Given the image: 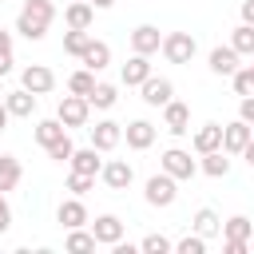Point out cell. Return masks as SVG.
Instances as JSON below:
<instances>
[{
	"instance_id": "6da1fadb",
	"label": "cell",
	"mask_w": 254,
	"mask_h": 254,
	"mask_svg": "<svg viewBox=\"0 0 254 254\" xmlns=\"http://www.w3.org/2000/svg\"><path fill=\"white\" fill-rule=\"evenodd\" d=\"M52 16H56L52 0H28V4H24V12H20V20H16V28H20L28 40H40V36L48 32Z\"/></svg>"
},
{
	"instance_id": "7a4b0ae2",
	"label": "cell",
	"mask_w": 254,
	"mask_h": 254,
	"mask_svg": "<svg viewBox=\"0 0 254 254\" xmlns=\"http://www.w3.org/2000/svg\"><path fill=\"white\" fill-rule=\"evenodd\" d=\"M163 56H167L171 64H187V60L194 56V36H190V32H171V36H163Z\"/></svg>"
},
{
	"instance_id": "3957f363",
	"label": "cell",
	"mask_w": 254,
	"mask_h": 254,
	"mask_svg": "<svg viewBox=\"0 0 254 254\" xmlns=\"http://www.w3.org/2000/svg\"><path fill=\"white\" fill-rule=\"evenodd\" d=\"M171 198H175V175H167V171L163 175H151L147 179V202L151 206H167Z\"/></svg>"
},
{
	"instance_id": "277c9868",
	"label": "cell",
	"mask_w": 254,
	"mask_h": 254,
	"mask_svg": "<svg viewBox=\"0 0 254 254\" xmlns=\"http://www.w3.org/2000/svg\"><path fill=\"white\" fill-rule=\"evenodd\" d=\"M60 119L67 123V127H79V123H87V95H64L60 99Z\"/></svg>"
},
{
	"instance_id": "5b68a950",
	"label": "cell",
	"mask_w": 254,
	"mask_h": 254,
	"mask_svg": "<svg viewBox=\"0 0 254 254\" xmlns=\"http://www.w3.org/2000/svg\"><path fill=\"white\" fill-rule=\"evenodd\" d=\"M171 95H175L171 79H155V75H147V79H143V99H147L151 107H167V103H171Z\"/></svg>"
},
{
	"instance_id": "8992f818",
	"label": "cell",
	"mask_w": 254,
	"mask_h": 254,
	"mask_svg": "<svg viewBox=\"0 0 254 254\" xmlns=\"http://www.w3.org/2000/svg\"><path fill=\"white\" fill-rule=\"evenodd\" d=\"M163 171H167V175H175V179H190V175H194V159H190L187 151L171 147V151L163 155Z\"/></svg>"
},
{
	"instance_id": "52a82bcc",
	"label": "cell",
	"mask_w": 254,
	"mask_h": 254,
	"mask_svg": "<svg viewBox=\"0 0 254 254\" xmlns=\"http://www.w3.org/2000/svg\"><path fill=\"white\" fill-rule=\"evenodd\" d=\"M52 83H56L52 67H44V64H32V67H24V87H28V91L44 95V91H52Z\"/></svg>"
},
{
	"instance_id": "ba28073f",
	"label": "cell",
	"mask_w": 254,
	"mask_h": 254,
	"mask_svg": "<svg viewBox=\"0 0 254 254\" xmlns=\"http://www.w3.org/2000/svg\"><path fill=\"white\" fill-rule=\"evenodd\" d=\"M163 123H167V131H175V135H183V131H190V107L187 103H167L163 107Z\"/></svg>"
},
{
	"instance_id": "9c48e42d",
	"label": "cell",
	"mask_w": 254,
	"mask_h": 254,
	"mask_svg": "<svg viewBox=\"0 0 254 254\" xmlns=\"http://www.w3.org/2000/svg\"><path fill=\"white\" fill-rule=\"evenodd\" d=\"M210 71L214 75H234L238 71V48L230 44V48H214L210 52Z\"/></svg>"
},
{
	"instance_id": "30bf717a",
	"label": "cell",
	"mask_w": 254,
	"mask_h": 254,
	"mask_svg": "<svg viewBox=\"0 0 254 254\" xmlns=\"http://www.w3.org/2000/svg\"><path fill=\"white\" fill-rule=\"evenodd\" d=\"M246 143H250V123H246V119H238V123L222 127V147H226V151L242 155V147H246Z\"/></svg>"
},
{
	"instance_id": "8fae6325",
	"label": "cell",
	"mask_w": 254,
	"mask_h": 254,
	"mask_svg": "<svg viewBox=\"0 0 254 254\" xmlns=\"http://www.w3.org/2000/svg\"><path fill=\"white\" fill-rule=\"evenodd\" d=\"M131 48H135L139 56H147V52H155V48H163V40H159V28H151V24H143V28H135V32H131Z\"/></svg>"
},
{
	"instance_id": "7c38bea8",
	"label": "cell",
	"mask_w": 254,
	"mask_h": 254,
	"mask_svg": "<svg viewBox=\"0 0 254 254\" xmlns=\"http://www.w3.org/2000/svg\"><path fill=\"white\" fill-rule=\"evenodd\" d=\"M119 139H123L119 123H95V127H91V147H99V151H111Z\"/></svg>"
},
{
	"instance_id": "4fadbf2b",
	"label": "cell",
	"mask_w": 254,
	"mask_h": 254,
	"mask_svg": "<svg viewBox=\"0 0 254 254\" xmlns=\"http://www.w3.org/2000/svg\"><path fill=\"white\" fill-rule=\"evenodd\" d=\"M95 242H119L123 238V222L115 218V214H103V218H95Z\"/></svg>"
},
{
	"instance_id": "5bb4252c",
	"label": "cell",
	"mask_w": 254,
	"mask_h": 254,
	"mask_svg": "<svg viewBox=\"0 0 254 254\" xmlns=\"http://www.w3.org/2000/svg\"><path fill=\"white\" fill-rule=\"evenodd\" d=\"M79 60H83V64H87V67L95 71V67H103V64L111 60V48H107L103 40H91V44H87V48L79 52Z\"/></svg>"
},
{
	"instance_id": "9a60e30c",
	"label": "cell",
	"mask_w": 254,
	"mask_h": 254,
	"mask_svg": "<svg viewBox=\"0 0 254 254\" xmlns=\"http://www.w3.org/2000/svg\"><path fill=\"white\" fill-rule=\"evenodd\" d=\"M127 143H131V147H139V151H143V147H151V143H155V127H151L147 119H135V123L127 127Z\"/></svg>"
},
{
	"instance_id": "2e32d148",
	"label": "cell",
	"mask_w": 254,
	"mask_h": 254,
	"mask_svg": "<svg viewBox=\"0 0 254 254\" xmlns=\"http://www.w3.org/2000/svg\"><path fill=\"white\" fill-rule=\"evenodd\" d=\"M218 143H222V127L218 123H206V127H198L194 131V147L206 155V151H218Z\"/></svg>"
},
{
	"instance_id": "e0dca14e",
	"label": "cell",
	"mask_w": 254,
	"mask_h": 254,
	"mask_svg": "<svg viewBox=\"0 0 254 254\" xmlns=\"http://www.w3.org/2000/svg\"><path fill=\"white\" fill-rule=\"evenodd\" d=\"M103 183H107V187H115V190H119V187H127V183H131V167H127L123 159H111V163L103 167Z\"/></svg>"
},
{
	"instance_id": "ac0fdd59",
	"label": "cell",
	"mask_w": 254,
	"mask_h": 254,
	"mask_svg": "<svg viewBox=\"0 0 254 254\" xmlns=\"http://www.w3.org/2000/svg\"><path fill=\"white\" fill-rule=\"evenodd\" d=\"M67 28H91V0H71L67 4Z\"/></svg>"
},
{
	"instance_id": "d6986e66",
	"label": "cell",
	"mask_w": 254,
	"mask_h": 254,
	"mask_svg": "<svg viewBox=\"0 0 254 254\" xmlns=\"http://www.w3.org/2000/svg\"><path fill=\"white\" fill-rule=\"evenodd\" d=\"M32 107H36V91H28V87L8 91V111L12 115H32Z\"/></svg>"
},
{
	"instance_id": "ffe728a7",
	"label": "cell",
	"mask_w": 254,
	"mask_h": 254,
	"mask_svg": "<svg viewBox=\"0 0 254 254\" xmlns=\"http://www.w3.org/2000/svg\"><path fill=\"white\" fill-rule=\"evenodd\" d=\"M60 222H64V226H83V222H87V210H83V202H79V198H67V202H60Z\"/></svg>"
},
{
	"instance_id": "44dd1931",
	"label": "cell",
	"mask_w": 254,
	"mask_h": 254,
	"mask_svg": "<svg viewBox=\"0 0 254 254\" xmlns=\"http://www.w3.org/2000/svg\"><path fill=\"white\" fill-rule=\"evenodd\" d=\"M20 183V159L16 155H0V190H12Z\"/></svg>"
},
{
	"instance_id": "7402d4cb",
	"label": "cell",
	"mask_w": 254,
	"mask_h": 254,
	"mask_svg": "<svg viewBox=\"0 0 254 254\" xmlns=\"http://www.w3.org/2000/svg\"><path fill=\"white\" fill-rule=\"evenodd\" d=\"M147 75H151L147 56H135V60H127V64H123V83H143Z\"/></svg>"
},
{
	"instance_id": "603a6c76",
	"label": "cell",
	"mask_w": 254,
	"mask_h": 254,
	"mask_svg": "<svg viewBox=\"0 0 254 254\" xmlns=\"http://www.w3.org/2000/svg\"><path fill=\"white\" fill-rule=\"evenodd\" d=\"M64 127H67V123H64V119H44V123H40V127H36V139H40V143H44V147H52V143H56V139H60V135H67V131H64Z\"/></svg>"
},
{
	"instance_id": "cb8c5ba5",
	"label": "cell",
	"mask_w": 254,
	"mask_h": 254,
	"mask_svg": "<svg viewBox=\"0 0 254 254\" xmlns=\"http://www.w3.org/2000/svg\"><path fill=\"white\" fill-rule=\"evenodd\" d=\"M95 151H99V147H83V151H75V155H71V167H75V171H87V175H95V171L103 167Z\"/></svg>"
},
{
	"instance_id": "d4e9b609",
	"label": "cell",
	"mask_w": 254,
	"mask_h": 254,
	"mask_svg": "<svg viewBox=\"0 0 254 254\" xmlns=\"http://www.w3.org/2000/svg\"><path fill=\"white\" fill-rule=\"evenodd\" d=\"M194 230H198V234H218V230H222V218H218L210 206H202V210L194 214Z\"/></svg>"
},
{
	"instance_id": "484cf974",
	"label": "cell",
	"mask_w": 254,
	"mask_h": 254,
	"mask_svg": "<svg viewBox=\"0 0 254 254\" xmlns=\"http://www.w3.org/2000/svg\"><path fill=\"white\" fill-rule=\"evenodd\" d=\"M87 44H91V32H87V28H71V32L64 36V52H71V56H79Z\"/></svg>"
},
{
	"instance_id": "4316f807",
	"label": "cell",
	"mask_w": 254,
	"mask_h": 254,
	"mask_svg": "<svg viewBox=\"0 0 254 254\" xmlns=\"http://www.w3.org/2000/svg\"><path fill=\"white\" fill-rule=\"evenodd\" d=\"M202 171L218 179V175H226V171H230V159H226L222 151H206V159H202Z\"/></svg>"
},
{
	"instance_id": "83f0119b",
	"label": "cell",
	"mask_w": 254,
	"mask_h": 254,
	"mask_svg": "<svg viewBox=\"0 0 254 254\" xmlns=\"http://www.w3.org/2000/svg\"><path fill=\"white\" fill-rule=\"evenodd\" d=\"M67 250H71V254H87V250H95V234H83V230L71 226V234H67Z\"/></svg>"
},
{
	"instance_id": "f1b7e54d",
	"label": "cell",
	"mask_w": 254,
	"mask_h": 254,
	"mask_svg": "<svg viewBox=\"0 0 254 254\" xmlns=\"http://www.w3.org/2000/svg\"><path fill=\"white\" fill-rule=\"evenodd\" d=\"M67 87H71L75 95H91V91H95V79H91V67H83V71H75V75L67 79Z\"/></svg>"
},
{
	"instance_id": "f546056e",
	"label": "cell",
	"mask_w": 254,
	"mask_h": 254,
	"mask_svg": "<svg viewBox=\"0 0 254 254\" xmlns=\"http://www.w3.org/2000/svg\"><path fill=\"white\" fill-rule=\"evenodd\" d=\"M238 52H246V56H254V24H242V28H234V40H230Z\"/></svg>"
},
{
	"instance_id": "4dcf8cb0",
	"label": "cell",
	"mask_w": 254,
	"mask_h": 254,
	"mask_svg": "<svg viewBox=\"0 0 254 254\" xmlns=\"http://www.w3.org/2000/svg\"><path fill=\"white\" fill-rule=\"evenodd\" d=\"M87 103H95V107H111V103H115V87H111V83H95V91L87 95Z\"/></svg>"
},
{
	"instance_id": "1f68e13d",
	"label": "cell",
	"mask_w": 254,
	"mask_h": 254,
	"mask_svg": "<svg viewBox=\"0 0 254 254\" xmlns=\"http://www.w3.org/2000/svg\"><path fill=\"white\" fill-rule=\"evenodd\" d=\"M91 183H95V175H87V171H75V167H71V175H67V190L83 194V190H91Z\"/></svg>"
},
{
	"instance_id": "d6a6232c",
	"label": "cell",
	"mask_w": 254,
	"mask_h": 254,
	"mask_svg": "<svg viewBox=\"0 0 254 254\" xmlns=\"http://www.w3.org/2000/svg\"><path fill=\"white\" fill-rule=\"evenodd\" d=\"M234 91H238V95H250V91H254V64L242 67V71H234Z\"/></svg>"
},
{
	"instance_id": "836d02e7",
	"label": "cell",
	"mask_w": 254,
	"mask_h": 254,
	"mask_svg": "<svg viewBox=\"0 0 254 254\" xmlns=\"http://www.w3.org/2000/svg\"><path fill=\"white\" fill-rule=\"evenodd\" d=\"M48 155L64 163V159H71V155H75V147H71V139H67V135H60V139H56V143L48 147Z\"/></svg>"
},
{
	"instance_id": "e575fe53",
	"label": "cell",
	"mask_w": 254,
	"mask_h": 254,
	"mask_svg": "<svg viewBox=\"0 0 254 254\" xmlns=\"http://www.w3.org/2000/svg\"><path fill=\"white\" fill-rule=\"evenodd\" d=\"M246 234H250V218L234 214V218L226 222V238H246Z\"/></svg>"
},
{
	"instance_id": "d590c367",
	"label": "cell",
	"mask_w": 254,
	"mask_h": 254,
	"mask_svg": "<svg viewBox=\"0 0 254 254\" xmlns=\"http://www.w3.org/2000/svg\"><path fill=\"white\" fill-rule=\"evenodd\" d=\"M143 250H147V254H163V250H171V242H167L163 234H147V238H143Z\"/></svg>"
},
{
	"instance_id": "8d00e7d4",
	"label": "cell",
	"mask_w": 254,
	"mask_h": 254,
	"mask_svg": "<svg viewBox=\"0 0 254 254\" xmlns=\"http://www.w3.org/2000/svg\"><path fill=\"white\" fill-rule=\"evenodd\" d=\"M202 250H206L202 234H198V238H183V242H179V254H202Z\"/></svg>"
},
{
	"instance_id": "74e56055",
	"label": "cell",
	"mask_w": 254,
	"mask_h": 254,
	"mask_svg": "<svg viewBox=\"0 0 254 254\" xmlns=\"http://www.w3.org/2000/svg\"><path fill=\"white\" fill-rule=\"evenodd\" d=\"M226 254H246V238H226Z\"/></svg>"
},
{
	"instance_id": "f35d334b",
	"label": "cell",
	"mask_w": 254,
	"mask_h": 254,
	"mask_svg": "<svg viewBox=\"0 0 254 254\" xmlns=\"http://www.w3.org/2000/svg\"><path fill=\"white\" fill-rule=\"evenodd\" d=\"M238 111H242V119H246V123H254V95H246Z\"/></svg>"
},
{
	"instance_id": "ab89813d",
	"label": "cell",
	"mask_w": 254,
	"mask_h": 254,
	"mask_svg": "<svg viewBox=\"0 0 254 254\" xmlns=\"http://www.w3.org/2000/svg\"><path fill=\"white\" fill-rule=\"evenodd\" d=\"M8 222H12V210H8V202L0 198V230H8Z\"/></svg>"
},
{
	"instance_id": "60d3db41",
	"label": "cell",
	"mask_w": 254,
	"mask_h": 254,
	"mask_svg": "<svg viewBox=\"0 0 254 254\" xmlns=\"http://www.w3.org/2000/svg\"><path fill=\"white\" fill-rule=\"evenodd\" d=\"M242 20L254 24V0H242Z\"/></svg>"
},
{
	"instance_id": "b9f144b4",
	"label": "cell",
	"mask_w": 254,
	"mask_h": 254,
	"mask_svg": "<svg viewBox=\"0 0 254 254\" xmlns=\"http://www.w3.org/2000/svg\"><path fill=\"white\" fill-rule=\"evenodd\" d=\"M8 67H12V52H0V75H8Z\"/></svg>"
},
{
	"instance_id": "7bdbcfd3",
	"label": "cell",
	"mask_w": 254,
	"mask_h": 254,
	"mask_svg": "<svg viewBox=\"0 0 254 254\" xmlns=\"http://www.w3.org/2000/svg\"><path fill=\"white\" fill-rule=\"evenodd\" d=\"M242 155H246V163H250V167H254V135H250V143H246V147H242Z\"/></svg>"
},
{
	"instance_id": "ee69618b",
	"label": "cell",
	"mask_w": 254,
	"mask_h": 254,
	"mask_svg": "<svg viewBox=\"0 0 254 254\" xmlns=\"http://www.w3.org/2000/svg\"><path fill=\"white\" fill-rule=\"evenodd\" d=\"M0 52H12V36L8 32H0Z\"/></svg>"
},
{
	"instance_id": "f6af8a7d",
	"label": "cell",
	"mask_w": 254,
	"mask_h": 254,
	"mask_svg": "<svg viewBox=\"0 0 254 254\" xmlns=\"http://www.w3.org/2000/svg\"><path fill=\"white\" fill-rule=\"evenodd\" d=\"M8 115H12V111H8V103H0V127L8 123Z\"/></svg>"
},
{
	"instance_id": "bcb514c9",
	"label": "cell",
	"mask_w": 254,
	"mask_h": 254,
	"mask_svg": "<svg viewBox=\"0 0 254 254\" xmlns=\"http://www.w3.org/2000/svg\"><path fill=\"white\" fill-rule=\"evenodd\" d=\"M91 4H95V8H107V4H111V0H91Z\"/></svg>"
}]
</instances>
